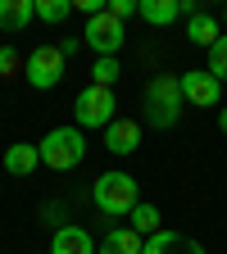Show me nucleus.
<instances>
[{
	"label": "nucleus",
	"instance_id": "nucleus-11",
	"mask_svg": "<svg viewBox=\"0 0 227 254\" xmlns=\"http://www.w3.org/2000/svg\"><path fill=\"white\" fill-rule=\"evenodd\" d=\"M141 254H205V245L182 236V232H159V236H150L141 245Z\"/></svg>",
	"mask_w": 227,
	"mask_h": 254
},
{
	"label": "nucleus",
	"instance_id": "nucleus-3",
	"mask_svg": "<svg viewBox=\"0 0 227 254\" xmlns=\"http://www.w3.org/2000/svg\"><path fill=\"white\" fill-rule=\"evenodd\" d=\"M37 154H41L46 168L69 173V168H77L86 159V136L77 127H55V132H46V141H37Z\"/></svg>",
	"mask_w": 227,
	"mask_h": 254
},
{
	"label": "nucleus",
	"instance_id": "nucleus-8",
	"mask_svg": "<svg viewBox=\"0 0 227 254\" xmlns=\"http://www.w3.org/2000/svg\"><path fill=\"white\" fill-rule=\"evenodd\" d=\"M137 14L150 23V27H168L177 18H191L196 14V5L191 0H137Z\"/></svg>",
	"mask_w": 227,
	"mask_h": 254
},
{
	"label": "nucleus",
	"instance_id": "nucleus-17",
	"mask_svg": "<svg viewBox=\"0 0 227 254\" xmlns=\"http://www.w3.org/2000/svg\"><path fill=\"white\" fill-rule=\"evenodd\" d=\"M73 14V0H37V18L41 23H64Z\"/></svg>",
	"mask_w": 227,
	"mask_h": 254
},
{
	"label": "nucleus",
	"instance_id": "nucleus-5",
	"mask_svg": "<svg viewBox=\"0 0 227 254\" xmlns=\"http://www.w3.org/2000/svg\"><path fill=\"white\" fill-rule=\"evenodd\" d=\"M123 18H114L109 9H100V14H91L86 23H82V41L100 55V59H118V50H123Z\"/></svg>",
	"mask_w": 227,
	"mask_h": 254
},
{
	"label": "nucleus",
	"instance_id": "nucleus-15",
	"mask_svg": "<svg viewBox=\"0 0 227 254\" xmlns=\"http://www.w3.org/2000/svg\"><path fill=\"white\" fill-rule=\"evenodd\" d=\"M141 245H146V241H141L132 227H114L100 245H95V254H141Z\"/></svg>",
	"mask_w": 227,
	"mask_h": 254
},
{
	"label": "nucleus",
	"instance_id": "nucleus-14",
	"mask_svg": "<svg viewBox=\"0 0 227 254\" xmlns=\"http://www.w3.org/2000/svg\"><path fill=\"white\" fill-rule=\"evenodd\" d=\"M186 37H191V46H214L218 37H223V23L214 18V14H205V9H196V14H191L186 18Z\"/></svg>",
	"mask_w": 227,
	"mask_h": 254
},
{
	"label": "nucleus",
	"instance_id": "nucleus-22",
	"mask_svg": "<svg viewBox=\"0 0 227 254\" xmlns=\"http://www.w3.org/2000/svg\"><path fill=\"white\" fill-rule=\"evenodd\" d=\"M218 132L227 136V109H218Z\"/></svg>",
	"mask_w": 227,
	"mask_h": 254
},
{
	"label": "nucleus",
	"instance_id": "nucleus-20",
	"mask_svg": "<svg viewBox=\"0 0 227 254\" xmlns=\"http://www.w3.org/2000/svg\"><path fill=\"white\" fill-rule=\"evenodd\" d=\"M23 64H27V59H18L14 46H0V77H18V73H23Z\"/></svg>",
	"mask_w": 227,
	"mask_h": 254
},
{
	"label": "nucleus",
	"instance_id": "nucleus-4",
	"mask_svg": "<svg viewBox=\"0 0 227 254\" xmlns=\"http://www.w3.org/2000/svg\"><path fill=\"white\" fill-rule=\"evenodd\" d=\"M73 118H77V132H86V127H109L118 118V95L109 86H82L77 100H73Z\"/></svg>",
	"mask_w": 227,
	"mask_h": 254
},
{
	"label": "nucleus",
	"instance_id": "nucleus-18",
	"mask_svg": "<svg viewBox=\"0 0 227 254\" xmlns=\"http://www.w3.org/2000/svg\"><path fill=\"white\" fill-rule=\"evenodd\" d=\"M114 82H118V59H95L91 64V86H109L114 91Z\"/></svg>",
	"mask_w": 227,
	"mask_h": 254
},
{
	"label": "nucleus",
	"instance_id": "nucleus-12",
	"mask_svg": "<svg viewBox=\"0 0 227 254\" xmlns=\"http://www.w3.org/2000/svg\"><path fill=\"white\" fill-rule=\"evenodd\" d=\"M37 168H41V154H37V145L18 141V145H9V150H5V173H9V177H32Z\"/></svg>",
	"mask_w": 227,
	"mask_h": 254
},
{
	"label": "nucleus",
	"instance_id": "nucleus-2",
	"mask_svg": "<svg viewBox=\"0 0 227 254\" xmlns=\"http://www.w3.org/2000/svg\"><path fill=\"white\" fill-rule=\"evenodd\" d=\"M182 109H186V100H182L177 77L173 73H154V82L146 86V123L164 132V127H173L182 118Z\"/></svg>",
	"mask_w": 227,
	"mask_h": 254
},
{
	"label": "nucleus",
	"instance_id": "nucleus-6",
	"mask_svg": "<svg viewBox=\"0 0 227 254\" xmlns=\"http://www.w3.org/2000/svg\"><path fill=\"white\" fill-rule=\"evenodd\" d=\"M23 77H27V86H37V91L59 86L64 82V50L59 46H37L27 55V64H23Z\"/></svg>",
	"mask_w": 227,
	"mask_h": 254
},
{
	"label": "nucleus",
	"instance_id": "nucleus-21",
	"mask_svg": "<svg viewBox=\"0 0 227 254\" xmlns=\"http://www.w3.org/2000/svg\"><path fill=\"white\" fill-rule=\"evenodd\" d=\"M105 9H109L114 18H132V14H137V0H105Z\"/></svg>",
	"mask_w": 227,
	"mask_h": 254
},
{
	"label": "nucleus",
	"instance_id": "nucleus-9",
	"mask_svg": "<svg viewBox=\"0 0 227 254\" xmlns=\"http://www.w3.org/2000/svg\"><path fill=\"white\" fill-rule=\"evenodd\" d=\"M105 150L118 154V159L137 154V150H141V123H132V118H114V123L105 127Z\"/></svg>",
	"mask_w": 227,
	"mask_h": 254
},
{
	"label": "nucleus",
	"instance_id": "nucleus-23",
	"mask_svg": "<svg viewBox=\"0 0 227 254\" xmlns=\"http://www.w3.org/2000/svg\"><path fill=\"white\" fill-rule=\"evenodd\" d=\"M223 23H227V14H223Z\"/></svg>",
	"mask_w": 227,
	"mask_h": 254
},
{
	"label": "nucleus",
	"instance_id": "nucleus-13",
	"mask_svg": "<svg viewBox=\"0 0 227 254\" xmlns=\"http://www.w3.org/2000/svg\"><path fill=\"white\" fill-rule=\"evenodd\" d=\"M37 18V0H0V32H23Z\"/></svg>",
	"mask_w": 227,
	"mask_h": 254
},
{
	"label": "nucleus",
	"instance_id": "nucleus-16",
	"mask_svg": "<svg viewBox=\"0 0 227 254\" xmlns=\"http://www.w3.org/2000/svg\"><path fill=\"white\" fill-rule=\"evenodd\" d=\"M127 218H132V232H137L141 241H150V236L164 232V218H159V209H154V204H137Z\"/></svg>",
	"mask_w": 227,
	"mask_h": 254
},
{
	"label": "nucleus",
	"instance_id": "nucleus-1",
	"mask_svg": "<svg viewBox=\"0 0 227 254\" xmlns=\"http://www.w3.org/2000/svg\"><path fill=\"white\" fill-rule=\"evenodd\" d=\"M91 200H95V209H100L105 218H127V213L141 204L137 177L132 173H100L95 186H91Z\"/></svg>",
	"mask_w": 227,
	"mask_h": 254
},
{
	"label": "nucleus",
	"instance_id": "nucleus-7",
	"mask_svg": "<svg viewBox=\"0 0 227 254\" xmlns=\"http://www.w3.org/2000/svg\"><path fill=\"white\" fill-rule=\"evenodd\" d=\"M177 86H182V100H186V105H200V109H214V105L223 100V82H218L209 68H191V73H182Z\"/></svg>",
	"mask_w": 227,
	"mask_h": 254
},
{
	"label": "nucleus",
	"instance_id": "nucleus-19",
	"mask_svg": "<svg viewBox=\"0 0 227 254\" xmlns=\"http://www.w3.org/2000/svg\"><path fill=\"white\" fill-rule=\"evenodd\" d=\"M209 73H214L218 82H227V32L209 46Z\"/></svg>",
	"mask_w": 227,
	"mask_h": 254
},
{
	"label": "nucleus",
	"instance_id": "nucleus-10",
	"mask_svg": "<svg viewBox=\"0 0 227 254\" xmlns=\"http://www.w3.org/2000/svg\"><path fill=\"white\" fill-rule=\"evenodd\" d=\"M50 254H95V241H91L86 227L64 222V227H55V236H50Z\"/></svg>",
	"mask_w": 227,
	"mask_h": 254
}]
</instances>
